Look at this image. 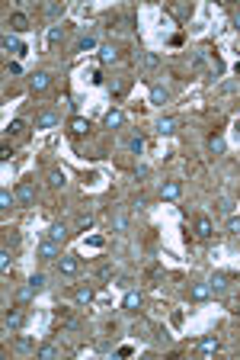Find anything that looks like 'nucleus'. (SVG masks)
I'll list each match as a JSON object with an SVG mask.
<instances>
[{"mask_svg":"<svg viewBox=\"0 0 240 360\" xmlns=\"http://www.w3.org/2000/svg\"><path fill=\"white\" fill-rule=\"evenodd\" d=\"M150 103H157V106H163V103H170V93L163 90L160 84H154L150 87Z\"/></svg>","mask_w":240,"mask_h":360,"instance_id":"nucleus-16","label":"nucleus"},{"mask_svg":"<svg viewBox=\"0 0 240 360\" xmlns=\"http://www.w3.org/2000/svg\"><path fill=\"white\" fill-rule=\"evenodd\" d=\"M74 302L90 305V302H93V289H90V287H74Z\"/></svg>","mask_w":240,"mask_h":360,"instance_id":"nucleus-15","label":"nucleus"},{"mask_svg":"<svg viewBox=\"0 0 240 360\" xmlns=\"http://www.w3.org/2000/svg\"><path fill=\"white\" fill-rule=\"evenodd\" d=\"M228 280H231V274H215L211 277V293H224V287H228Z\"/></svg>","mask_w":240,"mask_h":360,"instance_id":"nucleus-19","label":"nucleus"},{"mask_svg":"<svg viewBox=\"0 0 240 360\" xmlns=\"http://www.w3.org/2000/svg\"><path fill=\"white\" fill-rule=\"evenodd\" d=\"M48 87H51V74H48V71L29 74V90H32V93H45Z\"/></svg>","mask_w":240,"mask_h":360,"instance_id":"nucleus-2","label":"nucleus"},{"mask_svg":"<svg viewBox=\"0 0 240 360\" xmlns=\"http://www.w3.org/2000/svg\"><path fill=\"white\" fill-rule=\"evenodd\" d=\"M10 26H13V32H26V29H29V16H26V13H13Z\"/></svg>","mask_w":240,"mask_h":360,"instance_id":"nucleus-17","label":"nucleus"},{"mask_svg":"<svg viewBox=\"0 0 240 360\" xmlns=\"http://www.w3.org/2000/svg\"><path fill=\"white\" fill-rule=\"evenodd\" d=\"M80 228H84V232H90V228H93V216H80Z\"/></svg>","mask_w":240,"mask_h":360,"instance_id":"nucleus-37","label":"nucleus"},{"mask_svg":"<svg viewBox=\"0 0 240 360\" xmlns=\"http://www.w3.org/2000/svg\"><path fill=\"white\" fill-rule=\"evenodd\" d=\"M122 122H125V113H122V110H109L106 116H102V126H106V129H119Z\"/></svg>","mask_w":240,"mask_h":360,"instance_id":"nucleus-11","label":"nucleus"},{"mask_svg":"<svg viewBox=\"0 0 240 360\" xmlns=\"http://www.w3.org/2000/svg\"><path fill=\"white\" fill-rule=\"evenodd\" d=\"M3 52H10V55H19V58H23L29 49H26V45L19 42L16 36H13V32H6V36H3Z\"/></svg>","mask_w":240,"mask_h":360,"instance_id":"nucleus-5","label":"nucleus"},{"mask_svg":"<svg viewBox=\"0 0 240 360\" xmlns=\"http://www.w3.org/2000/svg\"><path fill=\"white\" fill-rule=\"evenodd\" d=\"M176 129H180V119H176V116H163L160 122H157V132H160V135H173Z\"/></svg>","mask_w":240,"mask_h":360,"instance_id":"nucleus-9","label":"nucleus"},{"mask_svg":"<svg viewBox=\"0 0 240 360\" xmlns=\"http://www.w3.org/2000/svg\"><path fill=\"white\" fill-rule=\"evenodd\" d=\"M93 49H96V39H93V36H84V39L77 42V52H93Z\"/></svg>","mask_w":240,"mask_h":360,"instance_id":"nucleus-26","label":"nucleus"},{"mask_svg":"<svg viewBox=\"0 0 240 360\" xmlns=\"http://www.w3.org/2000/svg\"><path fill=\"white\" fill-rule=\"evenodd\" d=\"M122 309H128V312H138V309H141V293H138V289H128V293H125Z\"/></svg>","mask_w":240,"mask_h":360,"instance_id":"nucleus-10","label":"nucleus"},{"mask_svg":"<svg viewBox=\"0 0 240 360\" xmlns=\"http://www.w3.org/2000/svg\"><path fill=\"white\" fill-rule=\"evenodd\" d=\"M183 196V183L180 180H167L160 187V200H180Z\"/></svg>","mask_w":240,"mask_h":360,"instance_id":"nucleus-6","label":"nucleus"},{"mask_svg":"<svg viewBox=\"0 0 240 360\" xmlns=\"http://www.w3.org/2000/svg\"><path fill=\"white\" fill-rule=\"evenodd\" d=\"M32 293H36V289H32V287L19 289V302H29V299H32Z\"/></svg>","mask_w":240,"mask_h":360,"instance_id":"nucleus-38","label":"nucleus"},{"mask_svg":"<svg viewBox=\"0 0 240 360\" xmlns=\"http://www.w3.org/2000/svg\"><path fill=\"white\" fill-rule=\"evenodd\" d=\"M141 65L144 68H157V65H160V58H157V55H141Z\"/></svg>","mask_w":240,"mask_h":360,"instance_id":"nucleus-35","label":"nucleus"},{"mask_svg":"<svg viewBox=\"0 0 240 360\" xmlns=\"http://www.w3.org/2000/svg\"><path fill=\"white\" fill-rule=\"evenodd\" d=\"M102 244H106L102 235H90V238H87V248H102Z\"/></svg>","mask_w":240,"mask_h":360,"instance_id":"nucleus-33","label":"nucleus"},{"mask_svg":"<svg viewBox=\"0 0 240 360\" xmlns=\"http://www.w3.org/2000/svg\"><path fill=\"white\" fill-rule=\"evenodd\" d=\"M218 344L221 341H218L215 335H205L202 341H198V351H202V354H211V351H218Z\"/></svg>","mask_w":240,"mask_h":360,"instance_id":"nucleus-20","label":"nucleus"},{"mask_svg":"<svg viewBox=\"0 0 240 360\" xmlns=\"http://www.w3.org/2000/svg\"><path fill=\"white\" fill-rule=\"evenodd\" d=\"M234 132H237V135H240V119H237V122H234Z\"/></svg>","mask_w":240,"mask_h":360,"instance_id":"nucleus-41","label":"nucleus"},{"mask_svg":"<svg viewBox=\"0 0 240 360\" xmlns=\"http://www.w3.org/2000/svg\"><path fill=\"white\" fill-rule=\"evenodd\" d=\"M125 225H128V219H125V216H115V232H125Z\"/></svg>","mask_w":240,"mask_h":360,"instance_id":"nucleus-36","label":"nucleus"},{"mask_svg":"<svg viewBox=\"0 0 240 360\" xmlns=\"http://www.w3.org/2000/svg\"><path fill=\"white\" fill-rule=\"evenodd\" d=\"M211 232H215V225H211L208 216H195V235H198V238H208Z\"/></svg>","mask_w":240,"mask_h":360,"instance_id":"nucleus-8","label":"nucleus"},{"mask_svg":"<svg viewBox=\"0 0 240 360\" xmlns=\"http://www.w3.org/2000/svg\"><path fill=\"white\" fill-rule=\"evenodd\" d=\"M99 61L102 65H115V61H119V52H115L112 45H99Z\"/></svg>","mask_w":240,"mask_h":360,"instance_id":"nucleus-18","label":"nucleus"},{"mask_svg":"<svg viewBox=\"0 0 240 360\" xmlns=\"http://www.w3.org/2000/svg\"><path fill=\"white\" fill-rule=\"evenodd\" d=\"M189 299H192V302L211 299V283H192V287H189Z\"/></svg>","mask_w":240,"mask_h":360,"instance_id":"nucleus-4","label":"nucleus"},{"mask_svg":"<svg viewBox=\"0 0 240 360\" xmlns=\"http://www.w3.org/2000/svg\"><path fill=\"white\" fill-rule=\"evenodd\" d=\"M29 287L36 289V293H39V289H45V274H32L29 277Z\"/></svg>","mask_w":240,"mask_h":360,"instance_id":"nucleus-27","label":"nucleus"},{"mask_svg":"<svg viewBox=\"0 0 240 360\" xmlns=\"http://www.w3.org/2000/svg\"><path fill=\"white\" fill-rule=\"evenodd\" d=\"M48 183H51V187H64V183H67V177H64V171H58V167H54V171L48 174Z\"/></svg>","mask_w":240,"mask_h":360,"instance_id":"nucleus-24","label":"nucleus"},{"mask_svg":"<svg viewBox=\"0 0 240 360\" xmlns=\"http://www.w3.org/2000/svg\"><path fill=\"white\" fill-rule=\"evenodd\" d=\"M16 351H36V344L29 338H16Z\"/></svg>","mask_w":240,"mask_h":360,"instance_id":"nucleus-32","label":"nucleus"},{"mask_svg":"<svg viewBox=\"0 0 240 360\" xmlns=\"http://www.w3.org/2000/svg\"><path fill=\"white\" fill-rule=\"evenodd\" d=\"M6 74H23V68H19L16 61H13V65H6Z\"/></svg>","mask_w":240,"mask_h":360,"instance_id":"nucleus-39","label":"nucleus"},{"mask_svg":"<svg viewBox=\"0 0 240 360\" xmlns=\"http://www.w3.org/2000/svg\"><path fill=\"white\" fill-rule=\"evenodd\" d=\"M61 351L54 348V344H42V348H36V357H42V360H54Z\"/></svg>","mask_w":240,"mask_h":360,"instance_id":"nucleus-21","label":"nucleus"},{"mask_svg":"<svg viewBox=\"0 0 240 360\" xmlns=\"http://www.w3.org/2000/svg\"><path fill=\"white\" fill-rule=\"evenodd\" d=\"M36 196H39L36 183L23 180V183H19V187H16V203H19V206H32V203H36Z\"/></svg>","mask_w":240,"mask_h":360,"instance_id":"nucleus-1","label":"nucleus"},{"mask_svg":"<svg viewBox=\"0 0 240 360\" xmlns=\"http://www.w3.org/2000/svg\"><path fill=\"white\" fill-rule=\"evenodd\" d=\"M58 113H54V110H42V113H39V116H36V129H54V126H58Z\"/></svg>","mask_w":240,"mask_h":360,"instance_id":"nucleus-7","label":"nucleus"},{"mask_svg":"<svg viewBox=\"0 0 240 360\" xmlns=\"http://www.w3.org/2000/svg\"><path fill=\"white\" fill-rule=\"evenodd\" d=\"M26 132V122L23 119H13L10 126H6V135H23Z\"/></svg>","mask_w":240,"mask_h":360,"instance_id":"nucleus-25","label":"nucleus"},{"mask_svg":"<svg viewBox=\"0 0 240 360\" xmlns=\"http://www.w3.org/2000/svg\"><path fill=\"white\" fill-rule=\"evenodd\" d=\"M23 325V312H6L3 315V331H16Z\"/></svg>","mask_w":240,"mask_h":360,"instance_id":"nucleus-13","label":"nucleus"},{"mask_svg":"<svg viewBox=\"0 0 240 360\" xmlns=\"http://www.w3.org/2000/svg\"><path fill=\"white\" fill-rule=\"evenodd\" d=\"M234 26H237V29H240V10L234 13Z\"/></svg>","mask_w":240,"mask_h":360,"instance_id":"nucleus-40","label":"nucleus"},{"mask_svg":"<svg viewBox=\"0 0 240 360\" xmlns=\"http://www.w3.org/2000/svg\"><path fill=\"white\" fill-rule=\"evenodd\" d=\"M61 36H64V29H61V26H51V29H48V42H61Z\"/></svg>","mask_w":240,"mask_h":360,"instance_id":"nucleus-31","label":"nucleus"},{"mask_svg":"<svg viewBox=\"0 0 240 360\" xmlns=\"http://www.w3.org/2000/svg\"><path fill=\"white\" fill-rule=\"evenodd\" d=\"M224 148H228V142H224L221 135H211L208 139V151L211 154H224Z\"/></svg>","mask_w":240,"mask_h":360,"instance_id":"nucleus-22","label":"nucleus"},{"mask_svg":"<svg viewBox=\"0 0 240 360\" xmlns=\"http://www.w3.org/2000/svg\"><path fill=\"white\" fill-rule=\"evenodd\" d=\"M48 238H51V241H58V244H61V241H64V238H67V228H64V225H61V222H54V225H51V228H48Z\"/></svg>","mask_w":240,"mask_h":360,"instance_id":"nucleus-23","label":"nucleus"},{"mask_svg":"<svg viewBox=\"0 0 240 360\" xmlns=\"http://www.w3.org/2000/svg\"><path fill=\"white\" fill-rule=\"evenodd\" d=\"M228 232L240 235V216H228Z\"/></svg>","mask_w":240,"mask_h":360,"instance_id":"nucleus-30","label":"nucleus"},{"mask_svg":"<svg viewBox=\"0 0 240 360\" xmlns=\"http://www.w3.org/2000/svg\"><path fill=\"white\" fill-rule=\"evenodd\" d=\"M67 126H71L74 135H87V132H90V122H87L84 116H71V122H67Z\"/></svg>","mask_w":240,"mask_h":360,"instance_id":"nucleus-14","label":"nucleus"},{"mask_svg":"<svg viewBox=\"0 0 240 360\" xmlns=\"http://www.w3.org/2000/svg\"><path fill=\"white\" fill-rule=\"evenodd\" d=\"M13 200H16V193H10V190H0V206H3V209H10Z\"/></svg>","mask_w":240,"mask_h":360,"instance_id":"nucleus-28","label":"nucleus"},{"mask_svg":"<svg viewBox=\"0 0 240 360\" xmlns=\"http://www.w3.org/2000/svg\"><path fill=\"white\" fill-rule=\"evenodd\" d=\"M128 148H132L135 154H141L144 151V139H141V135H138V139H132V142H128Z\"/></svg>","mask_w":240,"mask_h":360,"instance_id":"nucleus-34","label":"nucleus"},{"mask_svg":"<svg viewBox=\"0 0 240 360\" xmlns=\"http://www.w3.org/2000/svg\"><path fill=\"white\" fill-rule=\"evenodd\" d=\"M0 270H3V274H10V248L0 251Z\"/></svg>","mask_w":240,"mask_h":360,"instance_id":"nucleus-29","label":"nucleus"},{"mask_svg":"<svg viewBox=\"0 0 240 360\" xmlns=\"http://www.w3.org/2000/svg\"><path fill=\"white\" fill-rule=\"evenodd\" d=\"M58 270H61L64 277H74V274H80V261H77L74 254H61V257H58Z\"/></svg>","mask_w":240,"mask_h":360,"instance_id":"nucleus-3","label":"nucleus"},{"mask_svg":"<svg viewBox=\"0 0 240 360\" xmlns=\"http://www.w3.org/2000/svg\"><path fill=\"white\" fill-rule=\"evenodd\" d=\"M39 257H45V261H51V257H58V241L45 238L42 244H39Z\"/></svg>","mask_w":240,"mask_h":360,"instance_id":"nucleus-12","label":"nucleus"}]
</instances>
